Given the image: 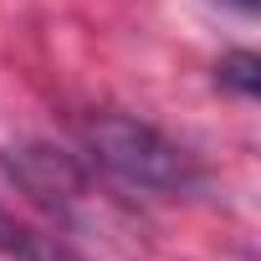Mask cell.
I'll use <instances>...</instances> for the list:
<instances>
[{"mask_svg":"<svg viewBox=\"0 0 261 261\" xmlns=\"http://www.w3.org/2000/svg\"><path fill=\"white\" fill-rule=\"evenodd\" d=\"M82 144L97 169H108L118 185L144 190V195H195L200 190V164L190 149L164 139L159 128L128 118V113H97L82 123Z\"/></svg>","mask_w":261,"mask_h":261,"instance_id":"6da1fadb","label":"cell"},{"mask_svg":"<svg viewBox=\"0 0 261 261\" xmlns=\"http://www.w3.org/2000/svg\"><path fill=\"white\" fill-rule=\"evenodd\" d=\"M6 174L41 205V210H51V215H77L82 210V200H87V169L72 159V154H62V149H51V144H16V149H6Z\"/></svg>","mask_w":261,"mask_h":261,"instance_id":"7a4b0ae2","label":"cell"},{"mask_svg":"<svg viewBox=\"0 0 261 261\" xmlns=\"http://www.w3.org/2000/svg\"><path fill=\"white\" fill-rule=\"evenodd\" d=\"M0 256L6 261H82L67 241H57V236H46L6 210H0Z\"/></svg>","mask_w":261,"mask_h":261,"instance_id":"3957f363","label":"cell"},{"mask_svg":"<svg viewBox=\"0 0 261 261\" xmlns=\"http://www.w3.org/2000/svg\"><path fill=\"white\" fill-rule=\"evenodd\" d=\"M220 82H230L241 97H251L256 92V57H246V51L241 57H225L220 62Z\"/></svg>","mask_w":261,"mask_h":261,"instance_id":"277c9868","label":"cell"},{"mask_svg":"<svg viewBox=\"0 0 261 261\" xmlns=\"http://www.w3.org/2000/svg\"><path fill=\"white\" fill-rule=\"evenodd\" d=\"M236 6H246V11H251V6H256V0H236Z\"/></svg>","mask_w":261,"mask_h":261,"instance_id":"5b68a950","label":"cell"}]
</instances>
